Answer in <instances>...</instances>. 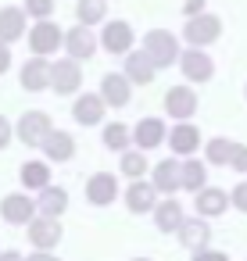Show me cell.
<instances>
[{
  "label": "cell",
  "instance_id": "6da1fadb",
  "mask_svg": "<svg viewBox=\"0 0 247 261\" xmlns=\"http://www.w3.org/2000/svg\"><path fill=\"white\" fill-rule=\"evenodd\" d=\"M143 50L151 54V61L158 65V72L161 68H172V65H179V40L168 33V29H151L147 36H143Z\"/></svg>",
  "mask_w": 247,
  "mask_h": 261
},
{
  "label": "cell",
  "instance_id": "7a4b0ae2",
  "mask_svg": "<svg viewBox=\"0 0 247 261\" xmlns=\"http://www.w3.org/2000/svg\"><path fill=\"white\" fill-rule=\"evenodd\" d=\"M218 36H222V18H218V15H208V11L186 18V25H183V40H186L190 47H208V43H215Z\"/></svg>",
  "mask_w": 247,
  "mask_h": 261
},
{
  "label": "cell",
  "instance_id": "3957f363",
  "mask_svg": "<svg viewBox=\"0 0 247 261\" xmlns=\"http://www.w3.org/2000/svg\"><path fill=\"white\" fill-rule=\"evenodd\" d=\"M54 133V122L47 111H26L18 122H15V136L26 143V147H43V140Z\"/></svg>",
  "mask_w": 247,
  "mask_h": 261
},
{
  "label": "cell",
  "instance_id": "277c9868",
  "mask_svg": "<svg viewBox=\"0 0 247 261\" xmlns=\"http://www.w3.org/2000/svg\"><path fill=\"white\" fill-rule=\"evenodd\" d=\"M26 40H29V50H33V54H43V58H51L58 47H65V33H61L58 22H51V18H40V22L26 33Z\"/></svg>",
  "mask_w": 247,
  "mask_h": 261
},
{
  "label": "cell",
  "instance_id": "5b68a950",
  "mask_svg": "<svg viewBox=\"0 0 247 261\" xmlns=\"http://www.w3.org/2000/svg\"><path fill=\"white\" fill-rule=\"evenodd\" d=\"M133 43H136V33H133L129 22H122V18L104 22V29H101V47H104L111 58H126V54L133 50Z\"/></svg>",
  "mask_w": 247,
  "mask_h": 261
},
{
  "label": "cell",
  "instance_id": "8992f818",
  "mask_svg": "<svg viewBox=\"0 0 247 261\" xmlns=\"http://www.w3.org/2000/svg\"><path fill=\"white\" fill-rule=\"evenodd\" d=\"M36 215H40V204L26 190L22 193H8L4 200H0V218H4L8 225H29Z\"/></svg>",
  "mask_w": 247,
  "mask_h": 261
},
{
  "label": "cell",
  "instance_id": "52a82bcc",
  "mask_svg": "<svg viewBox=\"0 0 247 261\" xmlns=\"http://www.w3.org/2000/svg\"><path fill=\"white\" fill-rule=\"evenodd\" d=\"M26 232H29V243L36 247V250H54L58 243H61V218H54V215H36L29 225H26Z\"/></svg>",
  "mask_w": 247,
  "mask_h": 261
},
{
  "label": "cell",
  "instance_id": "ba28073f",
  "mask_svg": "<svg viewBox=\"0 0 247 261\" xmlns=\"http://www.w3.org/2000/svg\"><path fill=\"white\" fill-rule=\"evenodd\" d=\"M97 47H101V36H93V25L76 22V25L65 33V50H68V58H76V61L93 58V54H97Z\"/></svg>",
  "mask_w": 247,
  "mask_h": 261
},
{
  "label": "cell",
  "instance_id": "9c48e42d",
  "mask_svg": "<svg viewBox=\"0 0 247 261\" xmlns=\"http://www.w3.org/2000/svg\"><path fill=\"white\" fill-rule=\"evenodd\" d=\"M179 68H183L186 83H208V79L215 75V61L204 54V47H190V43H186V50L179 54Z\"/></svg>",
  "mask_w": 247,
  "mask_h": 261
},
{
  "label": "cell",
  "instance_id": "30bf717a",
  "mask_svg": "<svg viewBox=\"0 0 247 261\" xmlns=\"http://www.w3.org/2000/svg\"><path fill=\"white\" fill-rule=\"evenodd\" d=\"M79 86H83V68H79V61H76V58H61V61H54L51 90H54L58 97H68V93H79Z\"/></svg>",
  "mask_w": 247,
  "mask_h": 261
},
{
  "label": "cell",
  "instance_id": "8fae6325",
  "mask_svg": "<svg viewBox=\"0 0 247 261\" xmlns=\"http://www.w3.org/2000/svg\"><path fill=\"white\" fill-rule=\"evenodd\" d=\"M51 72H54V61H47L43 54H33L26 65H22V90H29V93H43V90H51Z\"/></svg>",
  "mask_w": 247,
  "mask_h": 261
},
{
  "label": "cell",
  "instance_id": "7c38bea8",
  "mask_svg": "<svg viewBox=\"0 0 247 261\" xmlns=\"http://www.w3.org/2000/svg\"><path fill=\"white\" fill-rule=\"evenodd\" d=\"M151 182L158 186V193H165V197H176L179 190H183V158L176 161V158H165V161H158L154 168H151Z\"/></svg>",
  "mask_w": 247,
  "mask_h": 261
},
{
  "label": "cell",
  "instance_id": "4fadbf2b",
  "mask_svg": "<svg viewBox=\"0 0 247 261\" xmlns=\"http://www.w3.org/2000/svg\"><path fill=\"white\" fill-rule=\"evenodd\" d=\"M168 147H172V154H176V158H190V154H197V150L204 147L201 129H197V125H190V118H186V122H176V125H172V133H168Z\"/></svg>",
  "mask_w": 247,
  "mask_h": 261
},
{
  "label": "cell",
  "instance_id": "5bb4252c",
  "mask_svg": "<svg viewBox=\"0 0 247 261\" xmlns=\"http://www.w3.org/2000/svg\"><path fill=\"white\" fill-rule=\"evenodd\" d=\"M165 111H168V118H176V122L193 118V115H197V93H193L190 86H168V93H165Z\"/></svg>",
  "mask_w": 247,
  "mask_h": 261
},
{
  "label": "cell",
  "instance_id": "9a60e30c",
  "mask_svg": "<svg viewBox=\"0 0 247 261\" xmlns=\"http://www.w3.org/2000/svg\"><path fill=\"white\" fill-rule=\"evenodd\" d=\"M122 72L129 75V83H133V86H147V83H154L158 65L151 61V54H147V50H129V54H126V61H122Z\"/></svg>",
  "mask_w": 247,
  "mask_h": 261
},
{
  "label": "cell",
  "instance_id": "2e32d148",
  "mask_svg": "<svg viewBox=\"0 0 247 261\" xmlns=\"http://www.w3.org/2000/svg\"><path fill=\"white\" fill-rule=\"evenodd\" d=\"M101 97L108 100V108H126L133 100V83L126 72H108L101 79Z\"/></svg>",
  "mask_w": 247,
  "mask_h": 261
},
{
  "label": "cell",
  "instance_id": "e0dca14e",
  "mask_svg": "<svg viewBox=\"0 0 247 261\" xmlns=\"http://www.w3.org/2000/svg\"><path fill=\"white\" fill-rule=\"evenodd\" d=\"M104 111H108V100L101 93H79L76 104H72V118L79 125H101L104 122Z\"/></svg>",
  "mask_w": 247,
  "mask_h": 261
},
{
  "label": "cell",
  "instance_id": "ac0fdd59",
  "mask_svg": "<svg viewBox=\"0 0 247 261\" xmlns=\"http://www.w3.org/2000/svg\"><path fill=\"white\" fill-rule=\"evenodd\" d=\"M126 207H129L133 215H147V211H154V207H158V186L147 182V179H133L129 190H126Z\"/></svg>",
  "mask_w": 247,
  "mask_h": 261
},
{
  "label": "cell",
  "instance_id": "d6986e66",
  "mask_svg": "<svg viewBox=\"0 0 247 261\" xmlns=\"http://www.w3.org/2000/svg\"><path fill=\"white\" fill-rule=\"evenodd\" d=\"M193 207L204 218H218V215H226V207H233V197L218 186H204V190L193 193Z\"/></svg>",
  "mask_w": 247,
  "mask_h": 261
},
{
  "label": "cell",
  "instance_id": "ffe728a7",
  "mask_svg": "<svg viewBox=\"0 0 247 261\" xmlns=\"http://www.w3.org/2000/svg\"><path fill=\"white\" fill-rule=\"evenodd\" d=\"M118 197V179L111 172H93L86 179V200L97 204V207H108L111 200Z\"/></svg>",
  "mask_w": 247,
  "mask_h": 261
},
{
  "label": "cell",
  "instance_id": "44dd1931",
  "mask_svg": "<svg viewBox=\"0 0 247 261\" xmlns=\"http://www.w3.org/2000/svg\"><path fill=\"white\" fill-rule=\"evenodd\" d=\"M165 140H168V129H165L161 118H140V122L133 125V143H136L140 150H154V147H161Z\"/></svg>",
  "mask_w": 247,
  "mask_h": 261
},
{
  "label": "cell",
  "instance_id": "7402d4cb",
  "mask_svg": "<svg viewBox=\"0 0 247 261\" xmlns=\"http://www.w3.org/2000/svg\"><path fill=\"white\" fill-rule=\"evenodd\" d=\"M43 158L47 161H54V165H65V161H72V154H76V136L72 133H65V129H54L47 140H43Z\"/></svg>",
  "mask_w": 247,
  "mask_h": 261
},
{
  "label": "cell",
  "instance_id": "603a6c76",
  "mask_svg": "<svg viewBox=\"0 0 247 261\" xmlns=\"http://www.w3.org/2000/svg\"><path fill=\"white\" fill-rule=\"evenodd\" d=\"M208 240H211V225H208L204 215H193V218H186V222L179 225V243H183L186 250H204Z\"/></svg>",
  "mask_w": 247,
  "mask_h": 261
},
{
  "label": "cell",
  "instance_id": "cb8c5ba5",
  "mask_svg": "<svg viewBox=\"0 0 247 261\" xmlns=\"http://www.w3.org/2000/svg\"><path fill=\"white\" fill-rule=\"evenodd\" d=\"M151 215H154V225H158L161 232H179V225L186 222V215H183V204H179L176 197H165V200H158V207H154Z\"/></svg>",
  "mask_w": 247,
  "mask_h": 261
},
{
  "label": "cell",
  "instance_id": "d4e9b609",
  "mask_svg": "<svg viewBox=\"0 0 247 261\" xmlns=\"http://www.w3.org/2000/svg\"><path fill=\"white\" fill-rule=\"evenodd\" d=\"M0 40L4 43L26 40V11L22 8H0Z\"/></svg>",
  "mask_w": 247,
  "mask_h": 261
},
{
  "label": "cell",
  "instance_id": "484cf974",
  "mask_svg": "<svg viewBox=\"0 0 247 261\" xmlns=\"http://www.w3.org/2000/svg\"><path fill=\"white\" fill-rule=\"evenodd\" d=\"M18 179H22V186L26 190H43V186H51V161L43 158V161H26L22 165V172H18Z\"/></svg>",
  "mask_w": 247,
  "mask_h": 261
},
{
  "label": "cell",
  "instance_id": "4316f807",
  "mask_svg": "<svg viewBox=\"0 0 247 261\" xmlns=\"http://www.w3.org/2000/svg\"><path fill=\"white\" fill-rule=\"evenodd\" d=\"M36 204H40V215L61 218V215L68 211V190H61V186H43L40 197H36Z\"/></svg>",
  "mask_w": 247,
  "mask_h": 261
},
{
  "label": "cell",
  "instance_id": "83f0119b",
  "mask_svg": "<svg viewBox=\"0 0 247 261\" xmlns=\"http://www.w3.org/2000/svg\"><path fill=\"white\" fill-rule=\"evenodd\" d=\"M204 186H208V161H197L193 154L183 158V190L197 193V190H204Z\"/></svg>",
  "mask_w": 247,
  "mask_h": 261
},
{
  "label": "cell",
  "instance_id": "f1b7e54d",
  "mask_svg": "<svg viewBox=\"0 0 247 261\" xmlns=\"http://www.w3.org/2000/svg\"><path fill=\"white\" fill-rule=\"evenodd\" d=\"M76 22L104 25L108 22V4H104V0H79V4H76Z\"/></svg>",
  "mask_w": 247,
  "mask_h": 261
},
{
  "label": "cell",
  "instance_id": "f546056e",
  "mask_svg": "<svg viewBox=\"0 0 247 261\" xmlns=\"http://www.w3.org/2000/svg\"><path fill=\"white\" fill-rule=\"evenodd\" d=\"M101 140H104V147L108 150H129V143H133V129H126L122 122H108L104 125V133H101Z\"/></svg>",
  "mask_w": 247,
  "mask_h": 261
},
{
  "label": "cell",
  "instance_id": "4dcf8cb0",
  "mask_svg": "<svg viewBox=\"0 0 247 261\" xmlns=\"http://www.w3.org/2000/svg\"><path fill=\"white\" fill-rule=\"evenodd\" d=\"M233 143H236V140L211 136V140L204 143V161H208V165H229V158H233Z\"/></svg>",
  "mask_w": 247,
  "mask_h": 261
},
{
  "label": "cell",
  "instance_id": "1f68e13d",
  "mask_svg": "<svg viewBox=\"0 0 247 261\" xmlns=\"http://www.w3.org/2000/svg\"><path fill=\"white\" fill-rule=\"evenodd\" d=\"M118 168H122V175H126V179H143V175L151 172V165H147V158H143V150H140V147H136V150H122Z\"/></svg>",
  "mask_w": 247,
  "mask_h": 261
},
{
  "label": "cell",
  "instance_id": "d6a6232c",
  "mask_svg": "<svg viewBox=\"0 0 247 261\" xmlns=\"http://www.w3.org/2000/svg\"><path fill=\"white\" fill-rule=\"evenodd\" d=\"M22 8H26V15H29V18H36V22H40V18H51V15H54V0H26Z\"/></svg>",
  "mask_w": 247,
  "mask_h": 261
},
{
  "label": "cell",
  "instance_id": "836d02e7",
  "mask_svg": "<svg viewBox=\"0 0 247 261\" xmlns=\"http://www.w3.org/2000/svg\"><path fill=\"white\" fill-rule=\"evenodd\" d=\"M229 168H233V172H247V143H233Z\"/></svg>",
  "mask_w": 247,
  "mask_h": 261
},
{
  "label": "cell",
  "instance_id": "e575fe53",
  "mask_svg": "<svg viewBox=\"0 0 247 261\" xmlns=\"http://www.w3.org/2000/svg\"><path fill=\"white\" fill-rule=\"evenodd\" d=\"M229 197H233V207H236V211H243V215H247V179H243V182H236V186H233V193H229Z\"/></svg>",
  "mask_w": 247,
  "mask_h": 261
},
{
  "label": "cell",
  "instance_id": "d590c367",
  "mask_svg": "<svg viewBox=\"0 0 247 261\" xmlns=\"http://www.w3.org/2000/svg\"><path fill=\"white\" fill-rule=\"evenodd\" d=\"M11 140H15V125H11V122H8L4 115H0V150H4V147H8Z\"/></svg>",
  "mask_w": 247,
  "mask_h": 261
},
{
  "label": "cell",
  "instance_id": "8d00e7d4",
  "mask_svg": "<svg viewBox=\"0 0 247 261\" xmlns=\"http://www.w3.org/2000/svg\"><path fill=\"white\" fill-rule=\"evenodd\" d=\"M193 261H229L222 250H211V247H204V250H193Z\"/></svg>",
  "mask_w": 247,
  "mask_h": 261
},
{
  "label": "cell",
  "instance_id": "74e56055",
  "mask_svg": "<svg viewBox=\"0 0 247 261\" xmlns=\"http://www.w3.org/2000/svg\"><path fill=\"white\" fill-rule=\"evenodd\" d=\"M204 4H208V0H183V15H186V18H193V15H201V11H204Z\"/></svg>",
  "mask_w": 247,
  "mask_h": 261
},
{
  "label": "cell",
  "instance_id": "f35d334b",
  "mask_svg": "<svg viewBox=\"0 0 247 261\" xmlns=\"http://www.w3.org/2000/svg\"><path fill=\"white\" fill-rule=\"evenodd\" d=\"M8 68H11V43L0 40V75H4Z\"/></svg>",
  "mask_w": 247,
  "mask_h": 261
},
{
  "label": "cell",
  "instance_id": "ab89813d",
  "mask_svg": "<svg viewBox=\"0 0 247 261\" xmlns=\"http://www.w3.org/2000/svg\"><path fill=\"white\" fill-rule=\"evenodd\" d=\"M26 261H58V257H54L51 250H36V254H33V257H26Z\"/></svg>",
  "mask_w": 247,
  "mask_h": 261
},
{
  "label": "cell",
  "instance_id": "60d3db41",
  "mask_svg": "<svg viewBox=\"0 0 247 261\" xmlns=\"http://www.w3.org/2000/svg\"><path fill=\"white\" fill-rule=\"evenodd\" d=\"M0 261H26L18 250H0Z\"/></svg>",
  "mask_w": 247,
  "mask_h": 261
},
{
  "label": "cell",
  "instance_id": "b9f144b4",
  "mask_svg": "<svg viewBox=\"0 0 247 261\" xmlns=\"http://www.w3.org/2000/svg\"><path fill=\"white\" fill-rule=\"evenodd\" d=\"M133 261H151V257H133Z\"/></svg>",
  "mask_w": 247,
  "mask_h": 261
},
{
  "label": "cell",
  "instance_id": "7bdbcfd3",
  "mask_svg": "<svg viewBox=\"0 0 247 261\" xmlns=\"http://www.w3.org/2000/svg\"><path fill=\"white\" fill-rule=\"evenodd\" d=\"M243 93H247V90H243Z\"/></svg>",
  "mask_w": 247,
  "mask_h": 261
}]
</instances>
